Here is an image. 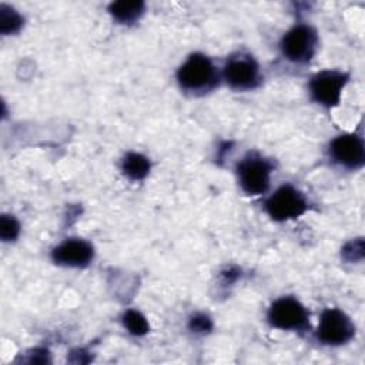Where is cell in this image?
<instances>
[{"instance_id": "cell-9", "label": "cell", "mask_w": 365, "mask_h": 365, "mask_svg": "<svg viewBox=\"0 0 365 365\" xmlns=\"http://www.w3.org/2000/svg\"><path fill=\"white\" fill-rule=\"evenodd\" d=\"M329 154L339 165L348 170H358L364 165L365 160L364 140L355 133L341 134L331 141Z\"/></svg>"}, {"instance_id": "cell-11", "label": "cell", "mask_w": 365, "mask_h": 365, "mask_svg": "<svg viewBox=\"0 0 365 365\" xmlns=\"http://www.w3.org/2000/svg\"><path fill=\"white\" fill-rule=\"evenodd\" d=\"M145 4L143 1H113L108 4V13L120 23H133L144 13Z\"/></svg>"}, {"instance_id": "cell-8", "label": "cell", "mask_w": 365, "mask_h": 365, "mask_svg": "<svg viewBox=\"0 0 365 365\" xmlns=\"http://www.w3.org/2000/svg\"><path fill=\"white\" fill-rule=\"evenodd\" d=\"M355 325L351 318L338 308H328L321 314L317 336L325 345H342L354 338Z\"/></svg>"}, {"instance_id": "cell-6", "label": "cell", "mask_w": 365, "mask_h": 365, "mask_svg": "<svg viewBox=\"0 0 365 365\" xmlns=\"http://www.w3.org/2000/svg\"><path fill=\"white\" fill-rule=\"evenodd\" d=\"M268 322L282 331H304L309 328V314L307 308L292 297L275 299L267 314Z\"/></svg>"}, {"instance_id": "cell-15", "label": "cell", "mask_w": 365, "mask_h": 365, "mask_svg": "<svg viewBox=\"0 0 365 365\" xmlns=\"http://www.w3.org/2000/svg\"><path fill=\"white\" fill-rule=\"evenodd\" d=\"M20 232V225L13 215H1L0 237L3 241H14Z\"/></svg>"}, {"instance_id": "cell-10", "label": "cell", "mask_w": 365, "mask_h": 365, "mask_svg": "<svg viewBox=\"0 0 365 365\" xmlns=\"http://www.w3.org/2000/svg\"><path fill=\"white\" fill-rule=\"evenodd\" d=\"M94 255L93 245L81 238H67L51 251L56 264L71 268H81L91 262Z\"/></svg>"}, {"instance_id": "cell-1", "label": "cell", "mask_w": 365, "mask_h": 365, "mask_svg": "<svg viewBox=\"0 0 365 365\" xmlns=\"http://www.w3.org/2000/svg\"><path fill=\"white\" fill-rule=\"evenodd\" d=\"M177 81L184 91L205 94L218 84V71L212 60L202 53H192L180 66Z\"/></svg>"}, {"instance_id": "cell-14", "label": "cell", "mask_w": 365, "mask_h": 365, "mask_svg": "<svg viewBox=\"0 0 365 365\" xmlns=\"http://www.w3.org/2000/svg\"><path fill=\"white\" fill-rule=\"evenodd\" d=\"M123 324L128 329V332L135 335V336L145 335L148 332V328H150L145 317L141 312L135 311V309H128L124 314Z\"/></svg>"}, {"instance_id": "cell-2", "label": "cell", "mask_w": 365, "mask_h": 365, "mask_svg": "<svg viewBox=\"0 0 365 365\" xmlns=\"http://www.w3.org/2000/svg\"><path fill=\"white\" fill-rule=\"evenodd\" d=\"M317 44L318 36L315 29L309 24L299 23L284 34L279 43V48L287 60L297 64H304L314 57Z\"/></svg>"}, {"instance_id": "cell-5", "label": "cell", "mask_w": 365, "mask_h": 365, "mask_svg": "<svg viewBox=\"0 0 365 365\" xmlns=\"http://www.w3.org/2000/svg\"><path fill=\"white\" fill-rule=\"evenodd\" d=\"M222 77L234 90H252L261 83L259 64L251 54L238 51L225 61Z\"/></svg>"}, {"instance_id": "cell-13", "label": "cell", "mask_w": 365, "mask_h": 365, "mask_svg": "<svg viewBox=\"0 0 365 365\" xmlns=\"http://www.w3.org/2000/svg\"><path fill=\"white\" fill-rule=\"evenodd\" d=\"M23 24V17L13 9L6 4L0 7V30L3 34H13L19 31Z\"/></svg>"}, {"instance_id": "cell-12", "label": "cell", "mask_w": 365, "mask_h": 365, "mask_svg": "<svg viewBox=\"0 0 365 365\" xmlns=\"http://www.w3.org/2000/svg\"><path fill=\"white\" fill-rule=\"evenodd\" d=\"M121 171L130 180H143L150 171V160L140 153H127L121 161Z\"/></svg>"}, {"instance_id": "cell-7", "label": "cell", "mask_w": 365, "mask_h": 365, "mask_svg": "<svg viewBox=\"0 0 365 365\" xmlns=\"http://www.w3.org/2000/svg\"><path fill=\"white\" fill-rule=\"evenodd\" d=\"M346 83L348 74L338 70H322L309 80V94L317 104L332 108L339 104Z\"/></svg>"}, {"instance_id": "cell-4", "label": "cell", "mask_w": 365, "mask_h": 365, "mask_svg": "<svg viewBox=\"0 0 365 365\" xmlns=\"http://www.w3.org/2000/svg\"><path fill=\"white\" fill-rule=\"evenodd\" d=\"M264 207L274 221L282 222L301 217L307 211L308 202L298 188L291 184H284L267 198Z\"/></svg>"}, {"instance_id": "cell-3", "label": "cell", "mask_w": 365, "mask_h": 365, "mask_svg": "<svg viewBox=\"0 0 365 365\" xmlns=\"http://www.w3.org/2000/svg\"><path fill=\"white\" fill-rule=\"evenodd\" d=\"M272 164L257 154H248L237 165V175L241 190L247 195L265 194L271 182Z\"/></svg>"}, {"instance_id": "cell-16", "label": "cell", "mask_w": 365, "mask_h": 365, "mask_svg": "<svg viewBox=\"0 0 365 365\" xmlns=\"http://www.w3.org/2000/svg\"><path fill=\"white\" fill-rule=\"evenodd\" d=\"M190 328L195 332H207L211 329V319L205 315H195L190 321Z\"/></svg>"}]
</instances>
